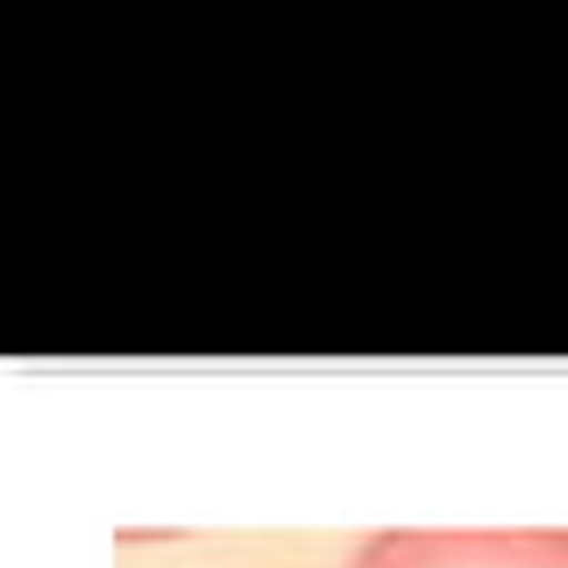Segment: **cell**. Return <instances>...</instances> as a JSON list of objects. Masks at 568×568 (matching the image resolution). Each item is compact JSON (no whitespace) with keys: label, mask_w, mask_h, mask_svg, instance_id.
<instances>
[{"label":"cell","mask_w":568,"mask_h":568,"mask_svg":"<svg viewBox=\"0 0 568 568\" xmlns=\"http://www.w3.org/2000/svg\"><path fill=\"white\" fill-rule=\"evenodd\" d=\"M348 568H568V532L555 526H462V532H369L348 555Z\"/></svg>","instance_id":"6da1fadb"}]
</instances>
